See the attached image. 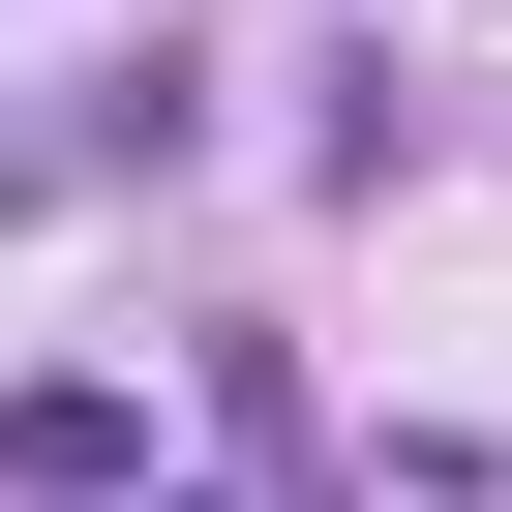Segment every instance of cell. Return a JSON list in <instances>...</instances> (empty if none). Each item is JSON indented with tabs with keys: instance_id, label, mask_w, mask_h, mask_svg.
<instances>
[{
	"instance_id": "1",
	"label": "cell",
	"mask_w": 512,
	"mask_h": 512,
	"mask_svg": "<svg viewBox=\"0 0 512 512\" xmlns=\"http://www.w3.org/2000/svg\"><path fill=\"white\" fill-rule=\"evenodd\" d=\"M0 482H31V512H121V482H151V422L61 362V392H0Z\"/></svg>"
}]
</instances>
